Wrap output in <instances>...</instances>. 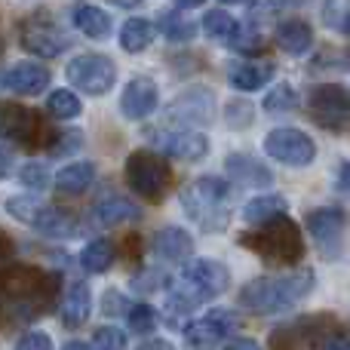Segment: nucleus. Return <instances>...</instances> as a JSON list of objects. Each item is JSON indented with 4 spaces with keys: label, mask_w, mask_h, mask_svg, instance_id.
Here are the masks:
<instances>
[{
    "label": "nucleus",
    "mask_w": 350,
    "mask_h": 350,
    "mask_svg": "<svg viewBox=\"0 0 350 350\" xmlns=\"http://www.w3.org/2000/svg\"><path fill=\"white\" fill-rule=\"evenodd\" d=\"M212 92L206 90H187L185 96H178L170 105V117L178 120L181 126H191V123H209L212 120Z\"/></svg>",
    "instance_id": "nucleus-16"
},
{
    "label": "nucleus",
    "mask_w": 350,
    "mask_h": 350,
    "mask_svg": "<svg viewBox=\"0 0 350 350\" xmlns=\"http://www.w3.org/2000/svg\"><path fill=\"white\" fill-rule=\"evenodd\" d=\"M338 187H341V191H347V193H350V160H347L345 166H341V175H338Z\"/></svg>",
    "instance_id": "nucleus-46"
},
{
    "label": "nucleus",
    "mask_w": 350,
    "mask_h": 350,
    "mask_svg": "<svg viewBox=\"0 0 350 350\" xmlns=\"http://www.w3.org/2000/svg\"><path fill=\"white\" fill-rule=\"evenodd\" d=\"M224 350H261V345L258 341H252V338H234Z\"/></svg>",
    "instance_id": "nucleus-44"
},
{
    "label": "nucleus",
    "mask_w": 350,
    "mask_h": 350,
    "mask_svg": "<svg viewBox=\"0 0 350 350\" xmlns=\"http://www.w3.org/2000/svg\"><path fill=\"white\" fill-rule=\"evenodd\" d=\"M323 350H350V329L329 332L326 338H323Z\"/></svg>",
    "instance_id": "nucleus-41"
},
{
    "label": "nucleus",
    "mask_w": 350,
    "mask_h": 350,
    "mask_svg": "<svg viewBox=\"0 0 350 350\" xmlns=\"http://www.w3.org/2000/svg\"><path fill=\"white\" fill-rule=\"evenodd\" d=\"M3 249H6V246H3V237H0V255H3Z\"/></svg>",
    "instance_id": "nucleus-50"
},
{
    "label": "nucleus",
    "mask_w": 350,
    "mask_h": 350,
    "mask_svg": "<svg viewBox=\"0 0 350 350\" xmlns=\"http://www.w3.org/2000/svg\"><path fill=\"white\" fill-rule=\"evenodd\" d=\"M108 3L123 6V10H135V6H139V3H145V0H108Z\"/></svg>",
    "instance_id": "nucleus-47"
},
{
    "label": "nucleus",
    "mask_w": 350,
    "mask_h": 350,
    "mask_svg": "<svg viewBox=\"0 0 350 350\" xmlns=\"http://www.w3.org/2000/svg\"><path fill=\"white\" fill-rule=\"evenodd\" d=\"M221 3H240V0H221Z\"/></svg>",
    "instance_id": "nucleus-51"
},
{
    "label": "nucleus",
    "mask_w": 350,
    "mask_h": 350,
    "mask_svg": "<svg viewBox=\"0 0 350 350\" xmlns=\"http://www.w3.org/2000/svg\"><path fill=\"white\" fill-rule=\"evenodd\" d=\"M289 203L280 193H261V197H252L246 206H243V218L249 224H267L273 218H283Z\"/></svg>",
    "instance_id": "nucleus-24"
},
{
    "label": "nucleus",
    "mask_w": 350,
    "mask_h": 350,
    "mask_svg": "<svg viewBox=\"0 0 350 350\" xmlns=\"http://www.w3.org/2000/svg\"><path fill=\"white\" fill-rule=\"evenodd\" d=\"M154 34H157V31H154V25L148 22V18L133 16V18H126L120 28V46L126 49V53L139 55L154 43Z\"/></svg>",
    "instance_id": "nucleus-26"
},
{
    "label": "nucleus",
    "mask_w": 350,
    "mask_h": 350,
    "mask_svg": "<svg viewBox=\"0 0 350 350\" xmlns=\"http://www.w3.org/2000/svg\"><path fill=\"white\" fill-rule=\"evenodd\" d=\"M175 6H181V10H193V6H203L206 0H172Z\"/></svg>",
    "instance_id": "nucleus-48"
},
{
    "label": "nucleus",
    "mask_w": 350,
    "mask_h": 350,
    "mask_svg": "<svg viewBox=\"0 0 350 350\" xmlns=\"http://www.w3.org/2000/svg\"><path fill=\"white\" fill-rule=\"evenodd\" d=\"M80 145H83V135H80V129H68V133H59V135H55V145L49 148V151H53L55 157H62V154L80 151Z\"/></svg>",
    "instance_id": "nucleus-37"
},
{
    "label": "nucleus",
    "mask_w": 350,
    "mask_h": 350,
    "mask_svg": "<svg viewBox=\"0 0 350 350\" xmlns=\"http://www.w3.org/2000/svg\"><path fill=\"white\" fill-rule=\"evenodd\" d=\"M62 350H90V345H83V341H71V345H65Z\"/></svg>",
    "instance_id": "nucleus-49"
},
{
    "label": "nucleus",
    "mask_w": 350,
    "mask_h": 350,
    "mask_svg": "<svg viewBox=\"0 0 350 350\" xmlns=\"http://www.w3.org/2000/svg\"><path fill=\"white\" fill-rule=\"evenodd\" d=\"M249 249L261 255V258L273 261V265H295L298 258L304 255V240L298 234V228L289 221V218H273L267 224H258L255 234L243 237Z\"/></svg>",
    "instance_id": "nucleus-4"
},
{
    "label": "nucleus",
    "mask_w": 350,
    "mask_h": 350,
    "mask_svg": "<svg viewBox=\"0 0 350 350\" xmlns=\"http://www.w3.org/2000/svg\"><path fill=\"white\" fill-rule=\"evenodd\" d=\"M10 172H12V151L0 145V178H6Z\"/></svg>",
    "instance_id": "nucleus-43"
},
{
    "label": "nucleus",
    "mask_w": 350,
    "mask_h": 350,
    "mask_svg": "<svg viewBox=\"0 0 350 350\" xmlns=\"http://www.w3.org/2000/svg\"><path fill=\"white\" fill-rule=\"evenodd\" d=\"M126 181L139 197L160 200L166 185H170V166L154 151H135V154H129V160H126Z\"/></svg>",
    "instance_id": "nucleus-7"
},
{
    "label": "nucleus",
    "mask_w": 350,
    "mask_h": 350,
    "mask_svg": "<svg viewBox=\"0 0 350 350\" xmlns=\"http://www.w3.org/2000/svg\"><path fill=\"white\" fill-rule=\"evenodd\" d=\"M43 126L40 117L31 108L16 102H0V139L3 142H18V145H34L40 139Z\"/></svg>",
    "instance_id": "nucleus-13"
},
{
    "label": "nucleus",
    "mask_w": 350,
    "mask_h": 350,
    "mask_svg": "<svg viewBox=\"0 0 350 350\" xmlns=\"http://www.w3.org/2000/svg\"><path fill=\"white\" fill-rule=\"evenodd\" d=\"M228 175L237 181V185L243 187H267L273 181V175L267 166H261L255 157H249V154H230L228 157Z\"/></svg>",
    "instance_id": "nucleus-21"
},
{
    "label": "nucleus",
    "mask_w": 350,
    "mask_h": 350,
    "mask_svg": "<svg viewBox=\"0 0 350 350\" xmlns=\"http://www.w3.org/2000/svg\"><path fill=\"white\" fill-rule=\"evenodd\" d=\"M157 102H160L157 83L151 77H133L120 96V114L126 120H145V117H151L157 111Z\"/></svg>",
    "instance_id": "nucleus-14"
},
{
    "label": "nucleus",
    "mask_w": 350,
    "mask_h": 350,
    "mask_svg": "<svg viewBox=\"0 0 350 350\" xmlns=\"http://www.w3.org/2000/svg\"><path fill=\"white\" fill-rule=\"evenodd\" d=\"M18 181H22L25 187H31V191H46L49 172H46V166H40V163H25L22 170H18Z\"/></svg>",
    "instance_id": "nucleus-36"
},
{
    "label": "nucleus",
    "mask_w": 350,
    "mask_h": 350,
    "mask_svg": "<svg viewBox=\"0 0 350 350\" xmlns=\"http://www.w3.org/2000/svg\"><path fill=\"white\" fill-rule=\"evenodd\" d=\"M139 350H175V347L163 338H151V341H145V345H139Z\"/></svg>",
    "instance_id": "nucleus-45"
},
{
    "label": "nucleus",
    "mask_w": 350,
    "mask_h": 350,
    "mask_svg": "<svg viewBox=\"0 0 350 350\" xmlns=\"http://www.w3.org/2000/svg\"><path fill=\"white\" fill-rule=\"evenodd\" d=\"M191 252H193V240L187 230L170 224V228H160L157 234H154V255H157V258L178 265V261L191 258Z\"/></svg>",
    "instance_id": "nucleus-17"
},
{
    "label": "nucleus",
    "mask_w": 350,
    "mask_h": 350,
    "mask_svg": "<svg viewBox=\"0 0 350 350\" xmlns=\"http://www.w3.org/2000/svg\"><path fill=\"white\" fill-rule=\"evenodd\" d=\"M252 114L255 111H252V105L249 102H230L228 105V123L230 126H237V129L249 126V123H252Z\"/></svg>",
    "instance_id": "nucleus-38"
},
{
    "label": "nucleus",
    "mask_w": 350,
    "mask_h": 350,
    "mask_svg": "<svg viewBox=\"0 0 350 350\" xmlns=\"http://www.w3.org/2000/svg\"><path fill=\"white\" fill-rule=\"evenodd\" d=\"M323 25L335 34L350 37V0H326L323 3Z\"/></svg>",
    "instance_id": "nucleus-31"
},
{
    "label": "nucleus",
    "mask_w": 350,
    "mask_h": 350,
    "mask_svg": "<svg viewBox=\"0 0 350 350\" xmlns=\"http://www.w3.org/2000/svg\"><path fill=\"white\" fill-rule=\"evenodd\" d=\"M31 228L43 237H74L80 230V224L71 212L55 209V206H49V203H40L37 215L31 218Z\"/></svg>",
    "instance_id": "nucleus-20"
},
{
    "label": "nucleus",
    "mask_w": 350,
    "mask_h": 350,
    "mask_svg": "<svg viewBox=\"0 0 350 350\" xmlns=\"http://www.w3.org/2000/svg\"><path fill=\"white\" fill-rule=\"evenodd\" d=\"M157 25H160V34L172 43H187L193 34H197V25L191 22L187 16H181L178 10H166L157 16Z\"/></svg>",
    "instance_id": "nucleus-28"
},
{
    "label": "nucleus",
    "mask_w": 350,
    "mask_h": 350,
    "mask_svg": "<svg viewBox=\"0 0 350 350\" xmlns=\"http://www.w3.org/2000/svg\"><path fill=\"white\" fill-rule=\"evenodd\" d=\"M80 265H83L86 273H105L114 265V246H111V240L86 243L83 252H80Z\"/></svg>",
    "instance_id": "nucleus-29"
},
{
    "label": "nucleus",
    "mask_w": 350,
    "mask_h": 350,
    "mask_svg": "<svg viewBox=\"0 0 350 350\" xmlns=\"http://www.w3.org/2000/svg\"><path fill=\"white\" fill-rule=\"evenodd\" d=\"M92 178H96V166L92 163H71V166H62L59 170V175H55V187H59L62 193L77 197V193H83L86 187L92 185Z\"/></svg>",
    "instance_id": "nucleus-27"
},
{
    "label": "nucleus",
    "mask_w": 350,
    "mask_h": 350,
    "mask_svg": "<svg viewBox=\"0 0 350 350\" xmlns=\"http://www.w3.org/2000/svg\"><path fill=\"white\" fill-rule=\"evenodd\" d=\"M92 215H96V221L102 224V228H120V224L139 221L142 212L133 200L111 193V197H102L96 206H92Z\"/></svg>",
    "instance_id": "nucleus-19"
},
{
    "label": "nucleus",
    "mask_w": 350,
    "mask_h": 350,
    "mask_svg": "<svg viewBox=\"0 0 350 350\" xmlns=\"http://www.w3.org/2000/svg\"><path fill=\"white\" fill-rule=\"evenodd\" d=\"M234 332H237V314L215 308L185 326V350H215Z\"/></svg>",
    "instance_id": "nucleus-11"
},
{
    "label": "nucleus",
    "mask_w": 350,
    "mask_h": 350,
    "mask_svg": "<svg viewBox=\"0 0 350 350\" xmlns=\"http://www.w3.org/2000/svg\"><path fill=\"white\" fill-rule=\"evenodd\" d=\"M49 68L37 65V62H22V65L0 71V90H10L16 96H40L49 86Z\"/></svg>",
    "instance_id": "nucleus-15"
},
{
    "label": "nucleus",
    "mask_w": 350,
    "mask_h": 350,
    "mask_svg": "<svg viewBox=\"0 0 350 350\" xmlns=\"http://www.w3.org/2000/svg\"><path fill=\"white\" fill-rule=\"evenodd\" d=\"M308 234L323 258H341L347 240V215L335 206H323L308 215Z\"/></svg>",
    "instance_id": "nucleus-8"
},
{
    "label": "nucleus",
    "mask_w": 350,
    "mask_h": 350,
    "mask_svg": "<svg viewBox=\"0 0 350 350\" xmlns=\"http://www.w3.org/2000/svg\"><path fill=\"white\" fill-rule=\"evenodd\" d=\"M71 22L80 34L92 37V40H105L111 34V16L92 3H77L71 12Z\"/></svg>",
    "instance_id": "nucleus-23"
},
{
    "label": "nucleus",
    "mask_w": 350,
    "mask_h": 350,
    "mask_svg": "<svg viewBox=\"0 0 350 350\" xmlns=\"http://www.w3.org/2000/svg\"><path fill=\"white\" fill-rule=\"evenodd\" d=\"M129 308H133V304H126V298H123L120 292H108V295H105V314L114 317V310H126L129 314Z\"/></svg>",
    "instance_id": "nucleus-42"
},
{
    "label": "nucleus",
    "mask_w": 350,
    "mask_h": 350,
    "mask_svg": "<svg viewBox=\"0 0 350 350\" xmlns=\"http://www.w3.org/2000/svg\"><path fill=\"white\" fill-rule=\"evenodd\" d=\"M237 28H240V25H237L234 16L224 10H209L203 16V31L212 37V40H230Z\"/></svg>",
    "instance_id": "nucleus-32"
},
{
    "label": "nucleus",
    "mask_w": 350,
    "mask_h": 350,
    "mask_svg": "<svg viewBox=\"0 0 350 350\" xmlns=\"http://www.w3.org/2000/svg\"><path fill=\"white\" fill-rule=\"evenodd\" d=\"M46 111L55 120H74V117H80L83 105H80V98L74 96L71 90H55V92H49V98H46Z\"/></svg>",
    "instance_id": "nucleus-30"
},
{
    "label": "nucleus",
    "mask_w": 350,
    "mask_h": 350,
    "mask_svg": "<svg viewBox=\"0 0 350 350\" xmlns=\"http://www.w3.org/2000/svg\"><path fill=\"white\" fill-rule=\"evenodd\" d=\"M126 317H129V329L139 335H151L160 323V314L151 308V304H133Z\"/></svg>",
    "instance_id": "nucleus-34"
},
{
    "label": "nucleus",
    "mask_w": 350,
    "mask_h": 350,
    "mask_svg": "<svg viewBox=\"0 0 350 350\" xmlns=\"http://www.w3.org/2000/svg\"><path fill=\"white\" fill-rule=\"evenodd\" d=\"M277 43L283 53L304 55L310 49V43H314V31H310V25L301 22V18H289V22H283L277 28Z\"/></svg>",
    "instance_id": "nucleus-25"
},
{
    "label": "nucleus",
    "mask_w": 350,
    "mask_h": 350,
    "mask_svg": "<svg viewBox=\"0 0 350 350\" xmlns=\"http://www.w3.org/2000/svg\"><path fill=\"white\" fill-rule=\"evenodd\" d=\"M308 114L317 126L329 133H345L350 129V96L338 83H323L310 92Z\"/></svg>",
    "instance_id": "nucleus-6"
},
{
    "label": "nucleus",
    "mask_w": 350,
    "mask_h": 350,
    "mask_svg": "<svg viewBox=\"0 0 350 350\" xmlns=\"http://www.w3.org/2000/svg\"><path fill=\"white\" fill-rule=\"evenodd\" d=\"M265 151H267V157H273L277 163L295 166V170L310 166L314 157H317L314 139H310L308 133H301V129H295V126H280V129H273V133H267Z\"/></svg>",
    "instance_id": "nucleus-10"
},
{
    "label": "nucleus",
    "mask_w": 350,
    "mask_h": 350,
    "mask_svg": "<svg viewBox=\"0 0 350 350\" xmlns=\"http://www.w3.org/2000/svg\"><path fill=\"white\" fill-rule=\"evenodd\" d=\"M314 283L317 277L308 267H295V271L273 273V277H258L240 289V308L261 317L286 314L314 292Z\"/></svg>",
    "instance_id": "nucleus-2"
},
{
    "label": "nucleus",
    "mask_w": 350,
    "mask_h": 350,
    "mask_svg": "<svg viewBox=\"0 0 350 350\" xmlns=\"http://www.w3.org/2000/svg\"><path fill=\"white\" fill-rule=\"evenodd\" d=\"M16 350H53V338L46 332H28L18 338Z\"/></svg>",
    "instance_id": "nucleus-39"
},
{
    "label": "nucleus",
    "mask_w": 350,
    "mask_h": 350,
    "mask_svg": "<svg viewBox=\"0 0 350 350\" xmlns=\"http://www.w3.org/2000/svg\"><path fill=\"white\" fill-rule=\"evenodd\" d=\"M18 43H22L25 53L37 55V59H59L71 46V37L65 34V28L53 16L34 12L18 25Z\"/></svg>",
    "instance_id": "nucleus-5"
},
{
    "label": "nucleus",
    "mask_w": 350,
    "mask_h": 350,
    "mask_svg": "<svg viewBox=\"0 0 350 350\" xmlns=\"http://www.w3.org/2000/svg\"><path fill=\"white\" fill-rule=\"evenodd\" d=\"M230 197H234L230 181L218 175H203L181 191V206L193 224H200L209 234H218L230 221Z\"/></svg>",
    "instance_id": "nucleus-3"
},
{
    "label": "nucleus",
    "mask_w": 350,
    "mask_h": 350,
    "mask_svg": "<svg viewBox=\"0 0 350 350\" xmlns=\"http://www.w3.org/2000/svg\"><path fill=\"white\" fill-rule=\"evenodd\" d=\"M65 74L77 90L86 92V96H105L117 80V65L108 59V55L86 53V55H77V59L68 62Z\"/></svg>",
    "instance_id": "nucleus-9"
},
{
    "label": "nucleus",
    "mask_w": 350,
    "mask_h": 350,
    "mask_svg": "<svg viewBox=\"0 0 350 350\" xmlns=\"http://www.w3.org/2000/svg\"><path fill=\"white\" fill-rule=\"evenodd\" d=\"M90 310H92V295H90V286L86 283H71L65 289V298H62V326L68 329H80L86 320H90Z\"/></svg>",
    "instance_id": "nucleus-18"
},
{
    "label": "nucleus",
    "mask_w": 350,
    "mask_h": 350,
    "mask_svg": "<svg viewBox=\"0 0 350 350\" xmlns=\"http://www.w3.org/2000/svg\"><path fill=\"white\" fill-rule=\"evenodd\" d=\"M273 74H277V68H273L271 62H240V65H234L228 71V80L234 90L255 92L265 83H271Z\"/></svg>",
    "instance_id": "nucleus-22"
},
{
    "label": "nucleus",
    "mask_w": 350,
    "mask_h": 350,
    "mask_svg": "<svg viewBox=\"0 0 350 350\" xmlns=\"http://www.w3.org/2000/svg\"><path fill=\"white\" fill-rule=\"evenodd\" d=\"M92 347L96 350H126V335L117 326H102L92 332Z\"/></svg>",
    "instance_id": "nucleus-35"
},
{
    "label": "nucleus",
    "mask_w": 350,
    "mask_h": 350,
    "mask_svg": "<svg viewBox=\"0 0 350 350\" xmlns=\"http://www.w3.org/2000/svg\"><path fill=\"white\" fill-rule=\"evenodd\" d=\"M151 142L160 148L163 154H170L175 160H187V163H197L206 157L209 151V142L203 133L191 126H178V129H151Z\"/></svg>",
    "instance_id": "nucleus-12"
},
{
    "label": "nucleus",
    "mask_w": 350,
    "mask_h": 350,
    "mask_svg": "<svg viewBox=\"0 0 350 350\" xmlns=\"http://www.w3.org/2000/svg\"><path fill=\"white\" fill-rule=\"evenodd\" d=\"M298 108V92L292 83H280L277 90H271L265 96V111L267 114H286V111Z\"/></svg>",
    "instance_id": "nucleus-33"
},
{
    "label": "nucleus",
    "mask_w": 350,
    "mask_h": 350,
    "mask_svg": "<svg viewBox=\"0 0 350 350\" xmlns=\"http://www.w3.org/2000/svg\"><path fill=\"white\" fill-rule=\"evenodd\" d=\"M53 304V280L37 267H10L0 273V323H31Z\"/></svg>",
    "instance_id": "nucleus-1"
},
{
    "label": "nucleus",
    "mask_w": 350,
    "mask_h": 350,
    "mask_svg": "<svg viewBox=\"0 0 350 350\" xmlns=\"http://www.w3.org/2000/svg\"><path fill=\"white\" fill-rule=\"evenodd\" d=\"M273 10H277V3L273 0H249V18L252 22H265V18H271L273 16Z\"/></svg>",
    "instance_id": "nucleus-40"
}]
</instances>
